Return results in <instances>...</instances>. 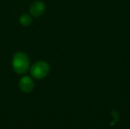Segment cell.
<instances>
[{
    "label": "cell",
    "instance_id": "3",
    "mask_svg": "<svg viewBox=\"0 0 130 129\" xmlns=\"http://www.w3.org/2000/svg\"><path fill=\"white\" fill-rule=\"evenodd\" d=\"M18 86H19L20 90L23 93L27 94L33 90L34 87V83L29 76H24L19 81Z\"/></svg>",
    "mask_w": 130,
    "mask_h": 129
},
{
    "label": "cell",
    "instance_id": "4",
    "mask_svg": "<svg viewBox=\"0 0 130 129\" xmlns=\"http://www.w3.org/2000/svg\"><path fill=\"white\" fill-rule=\"evenodd\" d=\"M29 11L33 17H40L45 11V5L40 1H36L30 5Z\"/></svg>",
    "mask_w": 130,
    "mask_h": 129
},
{
    "label": "cell",
    "instance_id": "5",
    "mask_svg": "<svg viewBox=\"0 0 130 129\" xmlns=\"http://www.w3.org/2000/svg\"><path fill=\"white\" fill-rule=\"evenodd\" d=\"M19 21L21 23V24L22 26H29L31 22H32V18L30 17V15L27 14H22L21 17H20V19H19Z\"/></svg>",
    "mask_w": 130,
    "mask_h": 129
},
{
    "label": "cell",
    "instance_id": "2",
    "mask_svg": "<svg viewBox=\"0 0 130 129\" xmlns=\"http://www.w3.org/2000/svg\"><path fill=\"white\" fill-rule=\"evenodd\" d=\"M50 72V65L44 61L35 62L30 68V75L35 79H43Z\"/></svg>",
    "mask_w": 130,
    "mask_h": 129
},
{
    "label": "cell",
    "instance_id": "1",
    "mask_svg": "<svg viewBox=\"0 0 130 129\" xmlns=\"http://www.w3.org/2000/svg\"><path fill=\"white\" fill-rule=\"evenodd\" d=\"M12 68L17 74H25L30 68L28 56L22 52H16L12 59Z\"/></svg>",
    "mask_w": 130,
    "mask_h": 129
}]
</instances>
